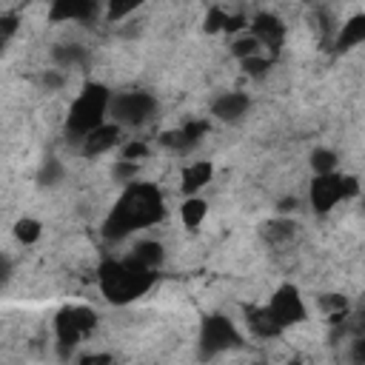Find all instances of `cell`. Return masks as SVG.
<instances>
[{"label":"cell","mask_w":365,"mask_h":365,"mask_svg":"<svg viewBox=\"0 0 365 365\" xmlns=\"http://www.w3.org/2000/svg\"><path fill=\"white\" fill-rule=\"evenodd\" d=\"M240 342H242V336H240L237 325H234L228 317L211 314V317L202 319V325H200V339H197L202 359H211V356H217V354H225V351L237 348Z\"/></svg>","instance_id":"obj_6"},{"label":"cell","mask_w":365,"mask_h":365,"mask_svg":"<svg viewBox=\"0 0 365 365\" xmlns=\"http://www.w3.org/2000/svg\"><path fill=\"white\" fill-rule=\"evenodd\" d=\"M259 365H262V362H259Z\"/></svg>","instance_id":"obj_34"},{"label":"cell","mask_w":365,"mask_h":365,"mask_svg":"<svg viewBox=\"0 0 365 365\" xmlns=\"http://www.w3.org/2000/svg\"><path fill=\"white\" fill-rule=\"evenodd\" d=\"M120 131H123V125H117V123H106V125L94 128V131L80 143L83 157H97V154L111 151V148L120 143Z\"/></svg>","instance_id":"obj_11"},{"label":"cell","mask_w":365,"mask_h":365,"mask_svg":"<svg viewBox=\"0 0 365 365\" xmlns=\"http://www.w3.org/2000/svg\"><path fill=\"white\" fill-rule=\"evenodd\" d=\"M240 66H242V71H245V74H251V77H262V74L271 68V54L248 57V60H242Z\"/></svg>","instance_id":"obj_22"},{"label":"cell","mask_w":365,"mask_h":365,"mask_svg":"<svg viewBox=\"0 0 365 365\" xmlns=\"http://www.w3.org/2000/svg\"><path fill=\"white\" fill-rule=\"evenodd\" d=\"M362 43H365V14H354L342 23V29L336 34V51H348Z\"/></svg>","instance_id":"obj_15"},{"label":"cell","mask_w":365,"mask_h":365,"mask_svg":"<svg viewBox=\"0 0 365 365\" xmlns=\"http://www.w3.org/2000/svg\"><path fill=\"white\" fill-rule=\"evenodd\" d=\"M111 91L100 83H88L71 103L68 108V117H66V131L74 137V140H86L94 128L106 125V114L111 111Z\"/></svg>","instance_id":"obj_3"},{"label":"cell","mask_w":365,"mask_h":365,"mask_svg":"<svg viewBox=\"0 0 365 365\" xmlns=\"http://www.w3.org/2000/svg\"><path fill=\"white\" fill-rule=\"evenodd\" d=\"M40 234H43V225H40L37 220H31V217H23V220L14 222V237H17L23 245H34V242L40 240Z\"/></svg>","instance_id":"obj_20"},{"label":"cell","mask_w":365,"mask_h":365,"mask_svg":"<svg viewBox=\"0 0 365 365\" xmlns=\"http://www.w3.org/2000/svg\"><path fill=\"white\" fill-rule=\"evenodd\" d=\"M348 359H351V365H365V334L354 336L351 351H348Z\"/></svg>","instance_id":"obj_25"},{"label":"cell","mask_w":365,"mask_h":365,"mask_svg":"<svg viewBox=\"0 0 365 365\" xmlns=\"http://www.w3.org/2000/svg\"><path fill=\"white\" fill-rule=\"evenodd\" d=\"M94 11H97V6L91 0H57L48 9V17L57 23H66V20H88V17H94Z\"/></svg>","instance_id":"obj_13"},{"label":"cell","mask_w":365,"mask_h":365,"mask_svg":"<svg viewBox=\"0 0 365 365\" xmlns=\"http://www.w3.org/2000/svg\"><path fill=\"white\" fill-rule=\"evenodd\" d=\"M157 103L148 91H120L111 97V117L117 125H143L154 114Z\"/></svg>","instance_id":"obj_8"},{"label":"cell","mask_w":365,"mask_h":365,"mask_svg":"<svg viewBox=\"0 0 365 365\" xmlns=\"http://www.w3.org/2000/svg\"><path fill=\"white\" fill-rule=\"evenodd\" d=\"M17 29V23H14V17H3V40L6 37H11V31Z\"/></svg>","instance_id":"obj_30"},{"label":"cell","mask_w":365,"mask_h":365,"mask_svg":"<svg viewBox=\"0 0 365 365\" xmlns=\"http://www.w3.org/2000/svg\"><path fill=\"white\" fill-rule=\"evenodd\" d=\"M214 177V165L208 160H200V163H191L182 168V191L188 197H197L200 188H205Z\"/></svg>","instance_id":"obj_14"},{"label":"cell","mask_w":365,"mask_h":365,"mask_svg":"<svg viewBox=\"0 0 365 365\" xmlns=\"http://www.w3.org/2000/svg\"><path fill=\"white\" fill-rule=\"evenodd\" d=\"M311 168H314V177L317 174H334L336 168V154L331 148H314L311 151Z\"/></svg>","instance_id":"obj_21"},{"label":"cell","mask_w":365,"mask_h":365,"mask_svg":"<svg viewBox=\"0 0 365 365\" xmlns=\"http://www.w3.org/2000/svg\"><path fill=\"white\" fill-rule=\"evenodd\" d=\"M43 83H46V86H51V88H57L63 80H60L57 74H51V71H48V74H43Z\"/></svg>","instance_id":"obj_31"},{"label":"cell","mask_w":365,"mask_h":365,"mask_svg":"<svg viewBox=\"0 0 365 365\" xmlns=\"http://www.w3.org/2000/svg\"><path fill=\"white\" fill-rule=\"evenodd\" d=\"M288 365H302V359H299V356H297V359H291V362H288Z\"/></svg>","instance_id":"obj_32"},{"label":"cell","mask_w":365,"mask_h":365,"mask_svg":"<svg viewBox=\"0 0 365 365\" xmlns=\"http://www.w3.org/2000/svg\"><path fill=\"white\" fill-rule=\"evenodd\" d=\"M205 214H208V202L202 200V197H185L182 200V205H180V217H182V225L185 228H200V222L205 220Z\"/></svg>","instance_id":"obj_16"},{"label":"cell","mask_w":365,"mask_h":365,"mask_svg":"<svg viewBox=\"0 0 365 365\" xmlns=\"http://www.w3.org/2000/svg\"><path fill=\"white\" fill-rule=\"evenodd\" d=\"M54 60H57L60 66H71V63L83 60V51H80L77 46H60V48L54 51Z\"/></svg>","instance_id":"obj_23"},{"label":"cell","mask_w":365,"mask_h":365,"mask_svg":"<svg viewBox=\"0 0 365 365\" xmlns=\"http://www.w3.org/2000/svg\"><path fill=\"white\" fill-rule=\"evenodd\" d=\"M131 259H137L140 265L157 271V265L163 262V245L154 242V240H140V242L131 248Z\"/></svg>","instance_id":"obj_17"},{"label":"cell","mask_w":365,"mask_h":365,"mask_svg":"<svg viewBox=\"0 0 365 365\" xmlns=\"http://www.w3.org/2000/svg\"><path fill=\"white\" fill-rule=\"evenodd\" d=\"M157 274L137 259H103L97 268V285L103 297L114 305H128L137 297H143L154 285Z\"/></svg>","instance_id":"obj_2"},{"label":"cell","mask_w":365,"mask_h":365,"mask_svg":"<svg viewBox=\"0 0 365 365\" xmlns=\"http://www.w3.org/2000/svg\"><path fill=\"white\" fill-rule=\"evenodd\" d=\"M248 31L259 40L262 48H268V54H277L279 46L285 43V23L268 11H259L251 23H248Z\"/></svg>","instance_id":"obj_9"},{"label":"cell","mask_w":365,"mask_h":365,"mask_svg":"<svg viewBox=\"0 0 365 365\" xmlns=\"http://www.w3.org/2000/svg\"><path fill=\"white\" fill-rule=\"evenodd\" d=\"M163 214H165V208H163V194L157 185L128 182L103 222V237L106 240H125L128 234L160 222Z\"/></svg>","instance_id":"obj_1"},{"label":"cell","mask_w":365,"mask_h":365,"mask_svg":"<svg viewBox=\"0 0 365 365\" xmlns=\"http://www.w3.org/2000/svg\"><path fill=\"white\" fill-rule=\"evenodd\" d=\"M248 108H251V97H248L245 91H225V94H220V97L211 103V114H214L217 120H222V123H237V120H242V117L248 114Z\"/></svg>","instance_id":"obj_10"},{"label":"cell","mask_w":365,"mask_h":365,"mask_svg":"<svg viewBox=\"0 0 365 365\" xmlns=\"http://www.w3.org/2000/svg\"><path fill=\"white\" fill-rule=\"evenodd\" d=\"M245 322H248L251 334H257V336H262V339H274V336L282 334V328H279L277 319L271 317L268 305H251V308H245Z\"/></svg>","instance_id":"obj_12"},{"label":"cell","mask_w":365,"mask_h":365,"mask_svg":"<svg viewBox=\"0 0 365 365\" xmlns=\"http://www.w3.org/2000/svg\"><path fill=\"white\" fill-rule=\"evenodd\" d=\"M97 325V314L88 305H66L57 311L54 317V339L63 356H68L74 351V345L88 336Z\"/></svg>","instance_id":"obj_4"},{"label":"cell","mask_w":365,"mask_h":365,"mask_svg":"<svg viewBox=\"0 0 365 365\" xmlns=\"http://www.w3.org/2000/svg\"><path fill=\"white\" fill-rule=\"evenodd\" d=\"M362 214H365V200H362Z\"/></svg>","instance_id":"obj_33"},{"label":"cell","mask_w":365,"mask_h":365,"mask_svg":"<svg viewBox=\"0 0 365 365\" xmlns=\"http://www.w3.org/2000/svg\"><path fill=\"white\" fill-rule=\"evenodd\" d=\"M143 157H148V145H145V143H140V140H131L128 145H123V160H128V163H137V160H143Z\"/></svg>","instance_id":"obj_24"},{"label":"cell","mask_w":365,"mask_h":365,"mask_svg":"<svg viewBox=\"0 0 365 365\" xmlns=\"http://www.w3.org/2000/svg\"><path fill=\"white\" fill-rule=\"evenodd\" d=\"M294 231H297V225H294L291 220H274V222H268V225L262 228V237H265L268 242L279 245V242L291 240V237H294Z\"/></svg>","instance_id":"obj_19"},{"label":"cell","mask_w":365,"mask_h":365,"mask_svg":"<svg viewBox=\"0 0 365 365\" xmlns=\"http://www.w3.org/2000/svg\"><path fill=\"white\" fill-rule=\"evenodd\" d=\"M114 177H117V180H125V182H131V180L137 177V163L120 160V163L114 165Z\"/></svg>","instance_id":"obj_26"},{"label":"cell","mask_w":365,"mask_h":365,"mask_svg":"<svg viewBox=\"0 0 365 365\" xmlns=\"http://www.w3.org/2000/svg\"><path fill=\"white\" fill-rule=\"evenodd\" d=\"M231 54L242 63V60H248V57L262 54V46H259V40H257L251 31H242V34L234 37V43H231Z\"/></svg>","instance_id":"obj_18"},{"label":"cell","mask_w":365,"mask_h":365,"mask_svg":"<svg viewBox=\"0 0 365 365\" xmlns=\"http://www.w3.org/2000/svg\"><path fill=\"white\" fill-rule=\"evenodd\" d=\"M268 311H271V317L277 319V325H279L282 331H288V328H294V325H302V322L308 319L305 299H302L299 288L291 285V282H282V285L271 294Z\"/></svg>","instance_id":"obj_7"},{"label":"cell","mask_w":365,"mask_h":365,"mask_svg":"<svg viewBox=\"0 0 365 365\" xmlns=\"http://www.w3.org/2000/svg\"><path fill=\"white\" fill-rule=\"evenodd\" d=\"M114 359H111V354H106V351H94V354H83L80 356V365H111Z\"/></svg>","instance_id":"obj_27"},{"label":"cell","mask_w":365,"mask_h":365,"mask_svg":"<svg viewBox=\"0 0 365 365\" xmlns=\"http://www.w3.org/2000/svg\"><path fill=\"white\" fill-rule=\"evenodd\" d=\"M359 194V182L356 177L351 174H317L311 180V188H308V200H311V208L317 214H328L336 202L342 200H354Z\"/></svg>","instance_id":"obj_5"},{"label":"cell","mask_w":365,"mask_h":365,"mask_svg":"<svg viewBox=\"0 0 365 365\" xmlns=\"http://www.w3.org/2000/svg\"><path fill=\"white\" fill-rule=\"evenodd\" d=\"M134 9H137V3H114V6L108 9V17H111V20H120V17L131 14Z\"/></svg>","instance_id":"obj_28"},{"label":"cell","mask_w":365,"mask_h":365,"mask_svg":"<svg viewBox=\"0 0 365 365\" xmlns=\"http://www.w3.org/2000/svg\"><path fill=\"white\" fill-rule=\"evenodd\" d=\"M57 177H60V165H57L54 160H48V163H46V168L40 171V180H43V182H54Z\"/></svg>","instance_id":"obj_29"}]
</instances>
